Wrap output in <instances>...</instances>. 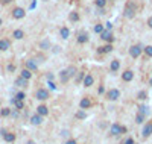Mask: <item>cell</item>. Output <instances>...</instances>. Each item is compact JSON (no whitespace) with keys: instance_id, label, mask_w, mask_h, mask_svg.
Masks as SVG:
<instances>
[{"instance_id":"d4e9b609","label":"cell","mask_w":152,"mask_h":144,"mask_svg":"<svg viewBox=\"0 0 152 144\" xmlns=\"http://www.w3.org/2000/svg\"><path fill=\"white\" fill-rule=\"evenodd\" d=\"M79 14H78V12H76V11H72L70 12V14H69V20L70 21H73V23H76V21H79Z\"/></svg>"},{"instance_id":"3957f363","label":"cell","mask_w":152,"mask_h":144,"mask_svg":"<svg viewBox=\"0 0 152 144\" xmlns=\"http://www.w3.org/2000/svg\"><path fill=\"white\" fill-rule=\"evenodd\" d=\"M143 52V46L142 44H134L129 47V56L131 58H138Z\"/></svg>"},{"instance_id":"f6af8a7d","label":"cell","mask_w":152,"mask_h":144,"mask_svg":"<svg viewBox=\"0 0 152 144\" xmlns=\"http://www.w3.org/2000/svg\"><path fill=\"white\" fill-rule=\"evenodd\" d=\"M26 144H35V143H34V141H32V140H29V141H28V143H26Z\"/></svg>"},{"instance_id":"f546056e","label":"cell","mask_w":152,"mask_h":144,"mask_svg":"<svg viewBox=\"0 0 152 144\" xmlns=\"http://www.w3.org/2000/svg\"><path fill=\"white\" fill-rule=\"evenodd\" d=\"M76 74H78V76H76V84H81L84 81V77H85V73L84 71H78Z\"/></svg>"},{"instance_id":"83f0119b","label":"cell","mask_w":152,"mask_h":144,"mask_svg":"<svg viewBox=\"0 0 152 144\" xmlns=\"http://www.w3.org/2000/svg\"><path fill=\"white\" fill-rule=\"evenodd\" d=\"M12 103L15 105V108H17L18 111L24 108V103H23V100H15V99H12Z\"/></svg>"},{"instance_id":"836d02e7","label":"cell","mask_w":152,"mask_h":144,"mask_svg":"<svg viewBox=\"0 0 152 144\" xmlns=\"http://www.w3.org/2000/svg\"><path fill=\"white\" fill-rule=\"evenodd\" d=\"M24 97H26V94H24L23 91H18V93L15 94V97H14V99H15V100H24Z\"/></svg>"},{"instance_id":"8d00e7d4","label":"cell","mask_w":152,"mask_h":144,"mask_svg":"<svg viewBox=\"0 0 152 144\" xmlns=\"http://www.w3.org/2000/svg\"><path fill=\"white\" fill-rule=\"evenodd\" d=\"M123 144H135V143H134V140L129 137V138H126V140H125V143H123Z\"/></svg>"},{"instance_id":"2e32d148","label":"cell","mask_w":152,"mask_h":144,"mask_svg":"<svg viewBox=\"0 0 152 144\" xmlns=\"http://www.w3.org/2000/svg\"><path fill=\"white\" fill-rule=\"evenodd\" d=\"M2 135H3V140H5L6 143H14V141H15V134H12V132L2 130Z\"/></svg>"},{"instance_id":"6da1fadb","label":"cell","mask_w":152,"mask_h":144,"mask_svg":"<svg viewBox=\"0 0 152 144\" xmlns=\"http://www.w3.org/2000/svg\"><path fill=\"white\" fill-rule=\"evenodd\" d=\"M137 9H138L137 3L132 2V0H128V2L125 3V8H123V15H125V18L132 20V18L137 15Z\"/></svg>"},{"instance_id":"277c9868","label":"cell","mask_w":152,"mask_h":144,"mask_svg":"<svg viewBox=\"0 0 152 144\" xmlns=\"http://www.w3.org/2000/svg\"><path fill=\"white\" fill-rule=\"evenodd\" d=\"M99 35H100V40L105 41L107 44H113V43H114V35H113L111 31L104 29V32H102V33H99Z\"/></svg>"},{"instance_id":"d6a6232c","label":"cell","mask_w":152,"mask_h":144,"mask_svg":"<svg viewBox=\"0 0 152 144\" xmlns=\"http://www.w3.org/2000/svg\"><path fill=\"white\" fill-rule=\"evenodd\" d=\"M40 47H41V49H44V50H47V49L50 47V41H49V40L41 41V43H40Z\"/></svg>"},{"instance_id":"5b68a950","label":"cell","mask_w":152,"mask_h":144,"mask_svg":"<svg viewBox=\"0 0 152 144\" xmlns=\"http://www.w3.org/2000/svg\"><path fill=\"white\" fill-rule=\"evenodd\" d=\"M49 97H50V93H49V91H47L46 88H38V89H37V93H35V99L44 102V100H47Z\"/></svg>"},{"instance_id":"e575fe53","label":"cell","mask_w":152,"mask_h":144,"mask_svg":"<svg viewBox=\"0 0 152 144\" xmlns=\"http://www.w3.org/2000/svg\"><path fill=\"white\" fill-rule=\"evenodd\" d=\"M85 117H87V114H85L84 109H81L79 112H76V119H85Z\"/></svg>"},{"instance_id":"d590c367","label":"cell","mask_w":152,"mask_h":144,"mask_svg":"<svg viewBox=\"0 0 152 144\" xmlns=\"http://www.w3.org/2000/svg\"><path fill=\"white\" fill-rule=\"evenodd\" d=\"M146 96H148V94H146V91H140V93L137 94V99H138V100H145Z\"/></svg>"},{"instance_id":"9c48e42d","label":"cell","mask_w":152,"mask_h":144,"mask_svg":"<svg viewBox=\"0 0 152 144\" xmlns=\"http://www.w3.org/2000/svg\"><path fill=\"white\" fill-rule=\"evenodd\" d=\"M24 68H28L32 73H35L38 70V64H37L35 59H28V61H24Z\"/></svg>"},{"instance_id":"74e56055","label":"cell","mask_w":152,"mask_h":144,"mask_svg":"<svg viewBox=\"0 0 152 144\" xmlns=\"http://www.w3.org/2000/svg\"><path fill=\"white\" fill-rule=\"evenodd\" d=\"M12 2H14V0H0V3H2L3 6H5V5H9V3H12Z\"/></svg>"},{"instance_id":"ee69618b","label":"cell","mask_w":152,"mask_h":144,"mask_svg":"<svg viewBox=\"0 0 152 144\" xmlns=\"http://www.w3.org/2000/svg\"><path fill=\"white\" fill-rule=\"evenodd\" d=\"M53 49V52H55V53H58V52H59V47H52Z\"/></svg>"},{"instance_id":"7c38bea8","label":"cell","mask_w":152,"mask_h":144,"mask_svg":"<svg viewBox=\"0 0 152 144\" xmlns=\"http://www.w3.org/2000/svg\"><path fill=\"white\" fill-rule=\"evenodd\" d=\"M134 79V71L132 70H125L122 73V81L123 82H131Z\"/></svg>"},{"instance_id":"e0dca14e","label":"cell","mask_w":152,"mask_h":144,"mask_svg":"<svg viewBox=\"0 0 152 144\" xmlns=\"http://www.w3.org/2000/svg\"><path fill=\"white\" fill-rule=\"evenodd\" d=\"M76 41H78V44H87L88 43V33L87 32H79Z\"/></svg>"},{"instance_id":"5bb4252c","label":"cell","mask_w":152,"mask_h":144,"mask_svg":"<svg viewBox=\"0 0 152 144\" xmlns=\"http://www.w3.org/2000/svg\"><path fill=\"white\" fill-rule=\"evenodd\" d=\"M9 49H11V41L8 38H2V40H0V52H6Z\"/></svg>"},{"instance_id":"7dc6e473","label":"cell","mask_w":152,"mask_h":144,"mask_svg":"<svg viewBox=\"0 0 152 144\" xmlns=\"http://www.w3.org/2000/svg\"><path fill=\"white\" fill-rule=\"evenodd\" d=\"M151 2H152V0H151Z\"/></svg>"},{"instance_id":"ffe728a7","label":"cell","mask_w":152,"mask_h":144,"mask_svg":"<svg viewBox=\"0 0 152 144\" xmlns=\"http://www.w3.org/2000/svg\"><path fill=\"white\" fill-rule=\"evenodd\" d=\"M37 114H40L41 117H47L49 115V108L46 105H40V106L37 108Z\"/></svg>"},{"instance_id":"7a4b0ae2","label":"cell","mask_w":152,"mask_h":144,"mask_svg":"<svg viewBox=\"0 0 152 144\" xmlns=\"http://www.w3.org/2000/svg\"><path fill=\"white\" fill-rule=\"evenodd\" d=\"M110 134H111L113 137H119V135H122V134H126V127L122 126V124H119V123H114V124H111V127H110Z\"/></svg>"},{"instance_id":"ba28073f","label":"cell","mask_w":152,"mask_h":144,"mask_svg":"<svg viewBox=\"0 0 152 144\" xmlns=\"http://www.w3.org/2000/svg\"><path fill=\"white\" fill-rule=\"evenodd\" d=\"M146 114H148V108H146V106H142L140 111H138V114H137V117H135V123H137V124H142V123L145 121Z\"/></svg>"},{"instance_id":"8fae6325","label":"cell","mask_w":152,"mask_h":144,"mask_svg":"<svg viewBox=\"0 0 152 144\" xmlns=\"http://www.w3.org/2000/svg\"><path fill=\"white\" fill-rule=\"evenodd\" d=\"M114 50V47H113V44H105V46H100V47H97V53H100V55H107V53H111V52Z\"/></svg>"},{"instance_id":"9a60e30c","label":"cell","mask_w":152,"mask_h":144,"mask_svg":"<svg viewBox=\"0 0 152 144\" xmlns=\"http://www.w3.org/2000/svg\"><path fill=\"white\" fill-rule=\"evenodd\" d=\"M91 105H93V103H91V100L88 99V97H82L81 102H79V108H81V109H88Z\"/></svg>"},{"instance_id":"7bdbcfd3","label":"cell","mask_w":152,"mask_h":144,"mask_svg":"<svg viewBox=\"0 0 152 144\" xmlns=\"http://www.w3.org/2000/svg\"><path fill=\"white\" fill-rule=\"evenodd\" d=\"M49 85H50V88H52V89H55V88H56V85H55L53 82H49Z\"/></svg>"},{"instance_id":"ab89813d","label":"cell","mask_w":152,"mask_h":144,"mask_svg":"<svg viewBox=\"0 0 152 144\" xmlns=\"http://www.w3.org/2000/svg\"><path fill=\"white\" fill-rule=\"evenodd\" d=\"M66 144H78V143H76V140L70 138V140H67V141H66Z\"/></svg>"},{"instance_id":"8992f818","label":"cell","mask_w":152,"mask_h":144,"mask_svg":"<svg viewBox=\"0 0 152 144\" xmlns=\"http://www.w3.org/2000/svg\"><path fill=\"white\" fill-rule=\"evenodd\" d=\"M24 17H26V11H24V8L17 6V8L12 9V18H15V20H21V18H24Z\"/></svg>"},{"instance_id":"4316f807","label":"cell","mask_w":152,"mask_h":144,"mask_svg":"<svg viewBox=\"0 0 152 144\" xmlns=\"http://www.w3.org/2000/svg\"><path fill=\"white\" fill-rule=\"evenodd\" d=\"M105 5H107V0H94V6L97 9H104Z\"/></svg>"},{"instance_id":"603a6c76","label":"cell","mask_w":152,"mask_h":144,"mask_svg":"<svg viewBox=\"0 0 152 144\" xmlns=\"http://www.w3.org/2000/svg\"><path fill=\"white\" fill-rule=\"evenodd\" d=\"M20 76L23 77V79H26V81H31V79H32V71L28 70V68H23V70L20 71Z\"/></svg>"},{"instance_id":"bcb514c9","label":"cell","mask_w":152,"mask_h":144,"mask_svg":"<svg viewBox=\"0 0 152 144\" xmlns=\"http://www.w3.org/2000/svg\"><path fill=\"white\" fill-rule=\"evenodd\" d=\"M2 24H3V20H2V18H0V26H2Z\"/></svg>"},{"instance_id":"60d3db41","label":"cell","mask_w":152,"mask_h":144,"mask_svg":"<svg viewBox=\"0 0 152 144\" xmlns=\"http://www.w3.org/2000/svg\"><path fill=\"white\" fill-rule=\"evenodd\" d=\"M148 26H149V29H152V15L148 18Z\"/></svg>"},{"instance_id":"1f68e13d","label":"cell","mask_w":152,"mask_h":144,"mask_svg":"<svg viewBox=\"0 0 152 144\" xmlns=\"http://www.w3.org/2000/svg\"><path fill=\"white\" fill-rule=\"evenodd\" d=\"M11 109L9 108H2V111H0V115H2V117H9L11 115Z\"/></svg>"},{"instance_id":"d6986e66","label":"cell","mask_w":152,"mask_h":144,"mask_svg":"<svg viewBox=\"0 0 152 144\" xmlns=\"http://www.w3.org/2000/svg\"><path fill=\"white\" fill-rule=\"evenodd\" d=\"M31 123H32L34 126H40V124L43 123V117H41L40 114H34V115L31 117Z\"/></svg>"},{"instance_id":"f35d334b","label":"cell","mask_w":152,"mask_h":144,"mask_svg":"<svg viewBox=\"0 0 152 144\" xmlns=\"http://www.w3.org/2000/svg\"><path fill=\"white\" fill-rule=\"evenodd\" d=\"M8 71H15V65L14 64H9L8 65Z\"/></svg>"},{"instance_id":"484cf974","label":"cell","mask_w":152,"mask_h":144,"mask_svg":"<svg viewBox=\"0 0 152 144\" xmlns=\"http://www.w3.org/2000/svg\"><path fill=\"white\" fill-rule=\"evenodd\" d=\"M28 82H29V81L23 79L21 76H18L17 79H15V85H17V87H28Z\"/></svg>"},{"instance_id":"ac0fdd59","label":"cell","mask_w":152,"mask_h":144,"mask_svg":"<svg viewBox=\"0 0 152 144\" xmlns=\"http://www.w3.org/2000/svg\"><path fill=\"white\" fill-rule=\"evenodd\" d=\"M58 76H59V81H61L62 84H67V82L70 81V76H69V73H67L66 68H64V70H61Z\"/></svg>"},{"instance_id":"f1b7e54d","label":"cell","mask_w":152,"mask_h":144,"mask_svg":"<svg viewBox=\"0 0 152 144\" xmlns=\"http://www.w3.org/2000/svg\"><path fill=\"white\" fill-rule=\"evenodd\" d=\"M104 29H105V26H104V24H96L94 28H93L94 33H102V32H104Z\"/></svg>"},{"instance_id":"7402d4cb","label":"cell","mask_w":152,"mask_h":144,"mask_svg":"<svg viewBox=\"0 0 152 144\" xmlns=\"http://www.w3.org/2000/svg\"><path fill=\"white\" fill-rule=\"evenodd\" d=\"M59 35L62 40H67V38L70 36V29L67 28V26H62V28L59 29Z\"/></svg>"},{"instance_id":"44dd1931","label":"cell","mask_w":152,"mask_h":144,"mask_svg":"<svg viewBox=\"0 0 152 144\" xmlns=\"http://www.w3.org/2000/svg\"><path fill=\"white\" fill-rule=\"evenodd\" d=\"M119 68H120V61H119V59L111 61V64H110V70H111L113 73H117Z\"/></svg>"},{"instance_id":"52a82bcc","label":"cell","mask_w":152,"mask_h":144,"mask_svg":"<svg viewBox=\"0 0 152 144\" xmlns=\"http://www.w3.org/2000/svg\"><path fill=\"white\" fill-rule=\"evenodd\" d=\"M105 97H107L108 100L114 102V100H117V99L120 97V91H119L117 88H111V89H108V91H107Z\"/></svg>"},{"instance_id":"4dcf8cb0","label":"cell","mask_w":152,"mask_h":144,"mask_svg":"<svg viewBox=\"0 0 152 144\" xmlns=\"http://www.w3.org/2000/svg\"><path fill=\"white\" fill-rule=\"evenodd\" d=\"M143 52H145V55H146L148 58H152V46H146V47H143Z\"/></svg>"},{"instance_id":"4fadbf2b","label":"cell","mask_w":152,"mask_h":144,"mask_svg":"<svg viewBox=\"0 0 152 144\" xmlns=\"http://www.w3.org/2000/svg\"><path fill=\"white\" fill-rule=\"evenodd\" d=\"M93 84H94V77H93V74H85L84 81H82V85H84L85 88H90Z\"/></svg>"},{"instance_id":"cb8c5ba5","label":"cell","mask_w":152,"mask_h":144,"mask_svg":"<svg viewBox=\"0 0 152 144\" xmlns=\"http://www.w3.org/2000/svg\"><path fill=\"white\" fill-rule=\"evenodd\" d=\"M12 36H14L15 40H23V38H24V32L21 29H15L14 32H12Z\"/></svg>"},{"instance_id":"30bf717a","label":"cell","mask_w":152,"mask_h":144,"mask_svg":"<svg viewBox=\"0 0 152 144\" xmlns=\"http://www.w3.org/2000/svg\"><path fill=\"white\" fill-rule=\"evenodd\" d=\"M142 134H143V138H149V137L152 135V120L145 123V126H143V130H142Z\"/></svg>"},{"instance_id":"b9f144b4","label":"cell","mask_w":152,"mask_h":144,"mask_svg":"<svg viewBox=\"0 0 152 144\" xmlns=\"http://www.w3.org/2000/svg\"><path fill=\"white\" fill-rule=\"evenodd\" d=\"M105 29H107V31H111V29H113V24H111V23H107V28H105Z\"/></svg>"}]
</instances>
